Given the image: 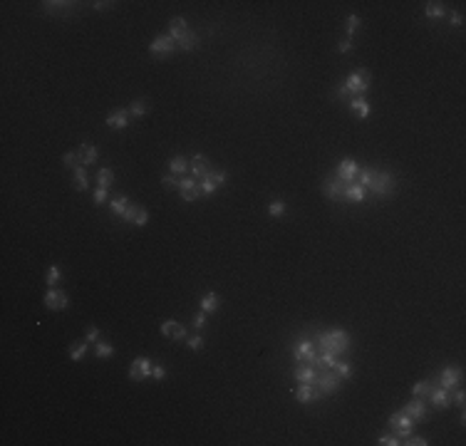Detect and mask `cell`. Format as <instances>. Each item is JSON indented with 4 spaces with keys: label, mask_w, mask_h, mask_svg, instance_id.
<instances>
[{
    "label": "cell",
    "mask_w": 466,
    "mask_h": 446,
    "mask_svg": "<svg viewBox=\"0 0 466 446\" xmlns=\"http://www.w3.org/2000/svg\"><path fill=\"white\" fill-rule=\"evenodd\" d=\"M355 181L365 191H372L374 196H390L397 186V178L390 171H377V169H362Z\"/></svg>",
    "instance_id": "cell-1"
},
{
    "label": "cell",
    "mask_w": 466,
    "mask_h": 446,
    "mask_svg": "<svg viewBox=\"0 0 466 446\" xmlns=\"http://www.w3.org/2000/svg\"><path fill=\"white\" fill-rule=\"evenodd\" d=\"M318 347L320 352H332V355H342L350 350V334L345 330H327L318 334Z\"/></svg>",
    "instance_id": "cell-2"
},
{
    "label": "cell",
    "mask_w": 466,
    "mask_h": 446,
    "mask_svg": "<svg viewBox=\"0 0 466 446\" xmlns=\"http://www.w3.org/2000/svg\"><path fill=\"white\" fill-rule=\"evenodd\" d=\"M342 85H345V89L352 94V97H362V94L370 89L372 77H370V72H367V69H357V72H350Z\"/></svg>",
    "instance_id": "cell-3"
},
{
    "label": "cell",
    "mask_w": 466,
    "mask_h": 446,
    "mask_svg": "<svg viewBox=\"0 0 466 446\" xmlns=\"http://www.w3.org/2000/svg\"><path fill=\"white\" fill-rule=\"evenodd\" d=\"M169 37L179 45V50H184V52L199 50V35L191 32V30H169Z\"/></svg>",
    "instance_id": "cell-4"
},
{
    "label": "cell",
    "mask_w": 466,
    "mask_h": 446,
    "mask_svg": "<svg viewBox=\"0 0 466 446\" xmlns=\"http://www.w3.org/2000/svg\"><path fill=\"white\" fill-rule=\"evenodd\" d=\"M387 424H390L392 429H397V436H399V439H407V436L412 434V429H414V419H412L409 414H404V412L392 414L390 419H387Z\"/></svg>",
    "instance_id": "cell-5"
},
{
    "label": "cell",
    "mask_w": 466,
    "mask_h": 446,
    "mask_svg": "<svg viewBox=\"0 0 466 446\" xmlns=\"http://www.w3.org/2000/svg\"><path fill=\"white\" fill-rule=\"evenodd\" d=\"M151 359L149 357H137L132 364H129V377L134 379V382H144V379H149L151 377Z\"/></svg>",
    "instance_id": "cell-6"
},
{
    "label": "cell",
    "mask_w": 466,
    "mask_h": 446,
    "mask_svg": "<svg viewBox=\"0 0 466 446\" xmlns=\"http://www.w3.org/2000/svg\"><path fill=\"white\" fill-rule=\"evenodd\" d=\"M67 305H70V297H67L65 290H60V288H50L47 290V295H45V308L47 310L57 312V310H65Z\"/></svg>",
    "instance_id": "cell-7"
},
{
    "label": "cell",
    "mask_w": 466,
    "mask_h": 446,
    "mask_svg": "<svg viewBox=\"0 0 466 446\" xmlns=\"http://www.w3.org/2000/svg\"><path fill=\"white\" fill-rule=\"evenodd\" d=\"M176 50H179V45L171 40L169 35L154 37L151 45H149V52H151V55H162V57H166V55H171V52H176Z\"/></svg>",
    "instance_id": "cell-8"
},
{
    "label": "cell",
    "mask_w": 466,
    "mask_h": 446,
    "mask_svg": "<svg viewBox=\"0 0 466 446\" xmlns=\"http://www.w3.org/2000/svg\"><path fill=\"white\" fill-rule=\"evenodd\" d=\"M295 359H298V362H307V364L318 367V352H315L313 342L303 337V340L298 342V347H295Z\"/></svg>",
    "instance_id": "cell-9"
},
{
    "label": "cell",
    "mask_w": 466,
    "mask_h": 446,
    "mask_svg": "<svg viewBox=\"0 0 466 446\" xmlns=\"http://www.w3.org/2000/svg\"><path fill=\"white\" fill-rule=\"evenodd\" d=\"M357 174H360V166H357V161L355 159H342L340 164H337V178L340 181H345V183H352L355 178H357Z\"/></svg>",
    "instance_id": "cell-10"
},
{
    "label": "cell",
    "mask_w": 466,
    "mask_h": 446,
    "mask_svg": "<svg viewBox=\"0 0 466 446\" xmlns=\"http://www.w3.org/2000/svg\"><path fill=\"white\" fill-rule=\"evenodd\" d=\"M221 183H226V171H209V174L201 178L199 186H201V194L209 196V194H213V191L218 189Z\"/></svg>",
    "instance_id": "cell-11"
},
{
    "label": "cell",
    "mask_w": 466,
    "mask_h": 446,
    "mask_svg": "<svg viewBox=\"0 0 466 446\" xmlns=\"http://www.w3.org/2000/svg\"><path fill=\"white\" fill-rule=\"evenodd\" d=\"M340 382H342V379L335 375V369H332V372H320V377H318L315 384H318V389H320L323 394H332V392L340 389Z\"/></svg>",
    "instance_id": "cell-12"
},
{
    "label": "cell",
    "mask_w": 466,
    "mask_h": 446,
    "mask_svg": "<svg viewBox=\"0 0 466 446\" xmlns=\"http://www.w3.org/2000/svg\"><path fill=\"white\" fill-rule=\"evenodd\" d=\"M345 181H340L337 176H327L325 183H323V194L332 201H342V191H345Z\"/></svg>",
    "instance_id": "cell-13"
},
{
    "label": "cell",
    "mask_w": 466,
    "mask_h": 446,
    "mask_svg": "<svg viewBox=\"0 0 466 446\" xmlns=\"http://www.w3.org/2000/svg\"><path fill=\"white\" fill-rule=\"evenodd\" d=\"M459 382H461V369H456V367H444L442 369V375H439V387L442 389L451 392L454 387H459Z\"/></svg>",
    "instance_id": "cell-14"
},
{
    "label": "cell",
    "mask_w": 466,
    "mask_h": 446,
    "mask_svg": "<svg viewBox=\"0 0 466 446\" xmlns=\"http://www.w3.org/2000/svg\"><path fill=\"white\" fill-rule=\"evenodd\" d=\"M179 194H181L184 201H196V199L201 196V186L193 181V178H184V181L179 183Z\"/></svg>",
    "instance_id": "cell-15"
},
{
    "label": "cell",
    "mask_w": 466,
    "mask_h": 446,
    "mask_svg": "<svg viewBox=\"0 0 466 446\" xmlns=\"http://www.w3.org/2000/svg\"><path fill=\"white\" fill-rule=\"evenodd\" d=\"M162 334H164V337H171V340H184V337H186V330H184L176 320H164V322H162Z\"/></svg>",
    "instance_id": "cell-16"
},
{
    "label": "cell",
    "mask_w": 466,
    "mask_h": 446,
    "mask_svg": "<svg viewBox=\"0 0 466 446\" xmlns=\"http://www.w3.org/2000/svg\"><path fill=\"white\" fill-rule=\"evenodd\" d=\"M402 412H404V414H409V417L417 422V419H424V414H426V404H424V399H421V397H414V399H412V401L402 409Z\"/></svg>",
    "instance_id": "cell-17"
},
{
    "label": "cell",
    "mask_w": 466,
    "mask_h": 446,
    "mask_svg": "<svg viewBox=\"0 0 466 446\" xmlns=\"http://www.w3.org/2000/svg\"><path fill=\"white\" fill-rule=\"evenodd\" d=\"M318 377H320V372H318L313 364H307V367H298V369H295V379H298V382H303V384H315V382H318Z\"/></svg>",
    "instance_id": "cell-18"
},
{
    "label": "cell",
    "mask_w": 466,
    "mask_h": 446,
    "mask_svg": "<svg viewBox=\"0 0 466 446\" xmlns=\"http://www.w3.org/2000/svg\"><path fill=\"white\" fill-rule=\"evenodd\" d=\"M188 169L193 171V176H199V178H204L209 171H211V164H209V159L204 156V154H196L191 161H188Z\"/></svg>",
    "instance_id": "cell-19"
},
{
    "label": "cell",
    "mask_w": 466,
    "mask_h": 446,
    "mask_svg": "<svg viewBox=\"0 0 466 446\" xmlns=\"http://www.w3.org/2000/svg\"><path fill=\"white\" fill-rule=\"evenodd\" d=\"M77 156H80V164H82V166H90V164H94V161L99 159V149L92 146V144H82L80 152H77Z\"/></svg>",
    "instance_id": "cell-20"
},
{
    "label": "cell",
    "mask_w": 466,
    "mask_h": 446,
    "mask_svg": "<svg viewBox=\"0 0 466 446\" xmlns=\"http://www.w3.org/2000/svg\"><path fill=\"white\" fill-rule=\"evenodd\" d=\"M342 201H355V203L365 201V189H362L357 181L347 183V186H345V191H342Z\"/></svg>",
    "instance_id": "cell-21"
},
{
    "label": "cell",
    "mask_w": 466,
    "mask_h": 446,
    "mask_svg": "<svg viewBox=\"0 0 466 446\" xmlns=\"http://www.w3.org/2000/svg\"><path fill=\"white\" fill-rule=\"evenodd\" d=\"M320 389L318 392H313V384H303L300 382V387L295 389V399L300 401V404H307V401H315V399H320Z\"/></svg>",
    "instance_id": "cell-22"
},
{
    "label": "cell",
    "mask_w": 466,
    "mask_h": 446,
    "mask_svg": "<svg viewBox=\"0 0 466 446\" xmlns=\"http://www.w3.org/2000/svg\"><path fill=\"white\" fill-rule=\"evenodd\" d=\"M127 124H129V114L124 109H114L107 117V127H112V129H124Z\"/></svg>",
    "instance_id": "cell-23"
},
{
    "label": "cell",
    "mask_w": 466,
    "mask_h": 446,
    "mask_svg": "<svg viewBox=\"0 0 466 446\" xmlns=\"http://www.w3.org/2000/svg\"><path fill=\"white\" fill-rule=\"evenodd\" d=\"M350 109H355L360 119L370 117V112H372V107H370V102L365 97H350Z\"/></svg>",
    "instance_id": "cell-24"
},
{
    "label": "cell",
    "mask_w": 466,
    "mask_h": 446,
    "mask_svg": "<svg viewBox=\"0 0 466 446\" xmlns=\"http://www.w3.org/2000/svg\"><path fill=\"white\" fill-rule=\"evenodd\" d=\"M429 399H432V404H434L437 409H446V406L451 404V401H449V392H446V389H442V387H432Z\"/></svg>",
    "instance_id": "cell-25"
},
{
    "label": "cell",
    "mask_w": 466,
    "mask_h": 446,
    "mask_svg": "<svg viewBox=\"0 0 466 446\" xmlns=\"http://www.w3.org/2000/svg\"><path fill=\"white\" fill-rule=\"evenodd\" d=\"M87 166H82V164H77L74 166V186H77V191H87V186H90V181H87V171H85Z\"/></svg>",
    "instance_id": "cell-26"
},
{
    "label": "cell",
    "mask_w": 466,
    "mask_h": 446,
    "mask_svg": "<svg viewBox=\"0 0 466 446\" xmlns=\"http://www.w3.org/2000/svg\"><path fill=\"white\" fill-rule=\"evenodd\" d=\"M218 305H221V300H218L216 292H206V295L201 297V310H204V312H216Z\"/></svg>",
    "instance_id": "cell-27"
},
{
    "label": "cell",
    "mask_w": 466,
    "mask_h": 446,
    "mask_svg": "<svg viewBox=\"0 0 466 446\" xmlns=\"http://www.w3.org/2000/svg\"><path fill=\"white\" fill-rule=\"evenodd\" d=\"M127 206H129V199H127V196H116V199L109 201V211H112L114 216H122V213L127 211Z\"/></svg>",
    "instance_id": "cell-28"
},
{
    "label": "cell",
    "mask_w": 466,
    "mask_h": 446,
    "mask_svg": "<svg viewBox=\"0 0 466 446\" xmlns=\"http://www.w3.org/2000/svg\"><path fill=\"white\" fill-rule=\"evenodd\" d=\"M424 15L426 18H444L446 15V8H444V3H426V8H424Z\"/></svg>",
    "instance_id": "cell-29"
},
{
    "label": "cell",
    "mask_w": 466,
    "mask_h": 446,
    "mask_svg": "<svg viewBox=\"0 0 466 446\" xmlns=\"http://www.w3.org/2000/svg\"><path fill=\"white\" fill-rule=\"evenodd\" d=\"M112 181H114V171H112V169H99V174H97V183H99V189H109Z\"/></svg>",
    "instance_id": "cell-30"
},
{
    "label": "cell",
    "mask_w": 466,
    "mask_h": 446,
    "mask_svg": "<svg viewBox=\"0 0 466 446\" xmlns=\"http://www.w3.org/2000/svg\"><path fill=\"white\" fill-rule=\"evenodd\" d=\"M429 392H432V382H417L414 387H412V394L414 397H421V399H426V397H429Z\"/></svg>",
    "instance_id": "cell-31"
},
{
    "label": "cell",
    "mask_w": 466,
    "mask_h": 446,
    "mask_svg": "<svg viewBox=\"0 0 466 446\" xmlns=\"http://www.w3.org/2000/svg\"><path fill=\"white\" fill-rule=\"evenodd\" d=\"M169 169H171V174H184V171L188 169V161H186L184 156H171Z\"/></svg>",
    "instance_id": "cell-32"
},
{
    "label": "cell",
    "mask_w": 466,
    "mask_h": 446,
    "mask_svg": "<svg viewBox=\"0 0 466 446\" xmlns=\"http://www.w3.org/2000/svg\"><path fill=\"white\" fill-rule=\"evenodd\" d=\"M332 369H335V375H337L340 379H347L350 375H352V364H347V362H340V359H337V364H335Z\"/></svg>",
    "instance_id": "cell-33"
},
{
    "label": "cell",
    "mask_w": 466,
    "mask_h": 446,
    "mask_svg": "<svg viewBox=\"0 0 466 446\" xmlns=\"http://www.w3.org/2000/svg\"><path fill=\"white\" fill-rule=\"evenodd\" d=\"M94 355H97L99 359L112 357V355H114V347H112V345H107V342H94Z\"/></svg>",
    "instance_id": "cell-34"
},
{
    "label": "cell",
    "mask_w": 466,
    "mask_h": 446,
    "mask_svg": "<svg viewBox=\"0 0 466 446\" xmlns=\"http://www.w3.org/2000/svg\"><path fill=\"white\" fill-rule=\"evenodd\" d=\"M87 347H90V342H80V345H74V347H70V357H72L74 362H80V359L85 357V352H87Z\"/></svg>",
    "instance_id": "cell-35"
},
{
    "label": "cell",
    "mask_w": 466,
    "mask_h": 446,
    "mask_svg": "<svg viewBox=\"0 0 466 446\" xmlns=\"http://www.w3.org/2000/svg\"><path fill=\"white\" fill-rule=\"evenodd\" d=\"M60 278H62V273H60V268L57 266H50V270H47V285L50 288H57V283H60Z\"/></svg>",
    "instance_id": "cell-36"
},
{
    "label": "cell",
    "mask_w": 466,
    "mask_h": 446,
    "mask_svg": "<svg viewBox=\"0 0 466 446\" xmlns=\"http://www.w3.org/2000/svg\"><path fill=\"white\" fill-rule=\"evenodd\" d=\"M345 22H347V35H350V40H352V35L360 30V18L357 15H347Z\"/></svg>",
    "instance_id": "cell-37"
},
{
    "label": "cell",
    "mask_w": 466,
    "mask_h": 446,
    "mask_svg": "<svg viewBox=\"0 0 466 446\" xmlns=\"http://www.w3.org/2000/svg\"><path fill=\"white\" fill-rule=\"evenodd\" d=\"M283 211H285V203L280 201V199H276V201H270V206H268V213L273 216V218H278V216H283Z\"/></svg>",
    "instance_id": "cell-38"
},
{
    "label": "cell",
    "mask_w": 466,
    "mask_h": 446,
    "mask_svg": "<svg viewBox=\"0 0 466 446\" xmlns=\"http://www.w3.org/2000/svg\"><path fill=\"white\" fill-rule=\"evenodd\" d=\"M377 444H379V446H397V444H402V439L395 436V434H384V436H379Z\"/></svg>",
    "instance_id": "cell-39"
},
{
    "label": "cell",
    "mask_w": 466,
    "mask_h": 446,
    "mask_svg": "<svg viewBox=\"0 0 466 446\" xmlns=\"http://www.w3.org/2000/svg\"><path fill=\"white\" fill-rule=\"evenodd\" d=\"M129 112L134 117H144L146 114V104L141 102V99H137V102H132V107H129Z\"/></svg>",
    "instance_id": "cell-40"
},
{
    "label": "cell",
    "mask_w": 466,
    "mask_h": 446,
    "mask_svg": "<svg viewBox=\"0 0 466 446\" xmlns=\"http://www.w3.org/2000/svg\"><path fill=\"white\" fill-rule=\"evenodd\" d=\"M402 444H407V446H426V444H429V441H426L424 436H414V434H409Z\"/></svg>",
    "instance_id": "cell-41"
},
{
    "label": "cell",
    "mask_w": 466,
    "mask_h": 446,
    "mask_svg": "<svg viewBox=\"0 0 466 446\" xmlns=\"http://www.w3.org/2000/svg\"><path fill=\"white\" fill-rule=\"evenodd\" d=\"M137 211H139V206H137V203H129V206H127V211L122 213V218H124L127 223H134V218H137Z\"/></svg>",
    "instance_id": "cell-42"
},
{
    "label": "cell",
    "mask_w": 466,
    "mask_h": 446,
    "mask_svg": "<svg viewBox=\"0 0 466 446\" xmlns=\"http://www.w3.org/2000/svg\"><path fill=\"white\" fill-rule=\"evenodd\" d=\"M146 221H149V211H146V208H139V211H137V218H134V226L141 228V226H146Z\"/></svg>",
    "instance_id": "cell-43"
},
{
    "label": "cell",
    "mask_w": 466,
    "mask_h": 446,
    "mask_svg": "<svg viewBox=\"0 0 466 446\" xmlns=\"http://www.w3.org/2000/svg\"><path fill=\"white\" fill-rule=\"evenodd\" d=\"M62 161H65V166H72V169H74L77 164H80V156H77L74 152H67V154L62 156Z\"/></svg>",
    "instance_id": "cell-44"
},
{
    "label": "cell",
    "mask_w": 466,
    "mask_h": 446,
    "mask_svg": "<svg viewBox=\"0 0 466 446\" xmlns=\"http://www.w3.org/2000/svg\"><path fill=\"white\" fill-rule=\"evenodd\" d=\"M151 377L157 379V382H159V379H164V377H166V369H164L162 364H154V367H151Z\"/></svg>",
    "instance_id": "cell-45"
},
{
    "label": "cell",
    "mask_w": 466,
    "mask_h": 446,
    "mask_svg": "<svg viewBox=\"0 0 466 446\" xmlns=\"http://www.w3.org/2000/svg\"><path fill=\"white\" fill-rule=\"evenodd\" d=\"M337 50H340L342 55H347V52H352V50H355V43H352V40H350V37H347V40H342V43L337 45Z\"/></svg>",
    "instance_id": "cell-46"
},
{
    "label": "cell",
    "mask_w": 466,
    "mask_h": 446,
    "mask_svg": "<svg viewBox=\"0 0 466 446\" xmlns=\"http://www.w3.org/2000/svg\"><path fill=\"white\" fill-rule=\"evenodd\" d=\"M162 183H164V189L171 191V189H179V183H181V181H176V176H164Z\"/></svg>",
    "instance_id": "cell-47"
},
{
    "label": "cell",
    "mask_w": 466,
    "mask_h": 446,
    "mask_svg": "<svg viewBox=\"0 0 466 446\" xmlns=\"http://www.w3.org/2000/svg\"><path fill=\"white\" fill-rule=\"evenodd\" d=\"M186 345H188V350H201V347H204V340L199 337V334H193V337H188Z\"/></svg>",
    "instance_id": "cell-48"
},
{
    "label": "cell",
    "mask_w": 466,
    "mask_h": 446,
    "mask_svg": "<svg viewBox=\"0 0 466 446\" xmlns=\"http://www.w3.org/2000/svg\"><path fill=\"white\" fill-rule=\"evenodd\" d=\"M171 30H188L186 27V18H171Z\"/></svg>",
    "instance_id": "cell-49"
},
{
    "label": "cell",
    "mask_w": 466,
    "mask_h": 446,
    "mask_svg": "<svg viewBox=\"0 0 466 446\" xmlns=\"http://www.w3.org/2000/svg\"><path fill=\"white\" fill-rule=\"evenodd\" d=\"M92 199H94V206H99V203H104V201H107V189H97Z\"/></svg>",
    "instance_id": "cell-50"
},
{
    "label": "cell",
    "mask_w": 466,
    "mask_h": 446,
    "mask_svg": "<svg viewBox=\"0 0 466 446\" xmlns=\"http://www.w3.org/2000/svg\"><path fill=\"white\" fill-rule=\"evenodd\" d=\"M99 340V327H87V342H97Z\"/></svg>",
    "instance_id": "cell-51"
},
{
    "label": "cell",
    "mask_w": 466,
    "mask_h": 446,
    "mask_svg": "<svg viewBox=\"0 0 466 446\" xmlns=\"http://www.w3.org/2000/svg\"><path fill=\"white\" fill-rule=\"evenodd\" d=\"M454 404L459 406V409H464V404H466V394L459 389V392H454Z\"/></svg>",
    "instance_id": "cell-52"
},
{
    "label": "cell",
    "mask_w": 466,
    "mask_h": 446,
    "mask_svg": "<svg viewBox=\"0 0 466 446\" xmlns=\"http://www.w3.org/2000/svg\"><path fill=\"white\" fill-rule=\"evenodd\" d=\"M204 325H206V312L201 310V312H199L196 317H193V327H196V330H201Z\"/></svg>",
    "instance_id": "cell-53"
},
{
    "label": "cell",
    "mask_w": 466,
    "mask_h": 446,
    "mask_svg": "<svg viewBox=\"0 0 466 446\" xmlns=\"http://www.w3.org/2000/svg\"><path fill=\"white\" fill-rule=\"evenodd\" d=\"M449 22H451L454 27H459V25H464V15H461V13H451V15H449Z\"/></svg>",
    "instance_id": "cell-54"
},
{
    "label": "cell",
    "mask_w": 466,
    "mask_h": 446,
    "mask_svg": "<svg viewBox=\"0 0 466 446\" xmlns=\"http://www.w3.org/2000/svg\"><path fill=\"white\" fill-rule=\"evenodd\" d=\"M337 97H340V99H347V97H350V92L345 89V85H340V87H337Z\"/></svg>",
    "instance_id": "cell-55"
},
{
    "label": "cell",
    "mask_w": 466,
    "mask_h": 446,
    "mask_svg": "<svg viewBox=\"0 0 466 446\" xmlns=\"http://www.w3.org/2000/svg\"><path fill=\"white\" fill-rule=\"evenodd\" d=\"M107 5H112V3H104V0H99V3H94V10H104Z\"/></svg>",
    "instance_id": "cell-56"
}]
</instances>
